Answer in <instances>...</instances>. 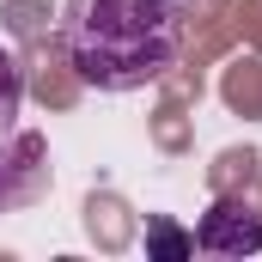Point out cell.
Masks as SVG:
<instances>
[{
    "instance_id": "cell-1",
    "label": "cell",
    "mask_w": 262,
    "mask_h": 262,
    "mask_svg": "<svg viewBox=\"0 0 262 262\" xmlns=\"http://www.w3.org/2000/svg\"><path fill=\"white\" fill-rule=\"evenodd\" d=\"M61 55L98 92H146L183 55L177 0H67Z\"/></svg>"
},
{
    "instance_id": "cell-2",
    "label": "cell",
    "mask_w": 262,
    "mask_h": 262,
    "mask_svg": "<svg viewBox=\"0 0 262 262\" xmlns=\"http://www.w3.org/2000/svg\"><path fill=\"white\" fill-rule=\"evenodd\" d=\"M195 250L201 256H256L262 250V207L238 195H220L195 220Z\"/></svg>"
},
{
    "instance_id": "cell-5",
    "label": "cell",
    "mask_w": 262,
    "mask_h": 262,
    "mask_svg": "<svg viewBox=\"0 0 262 262\" xmlns=\"http://www.w3.org/2000/svg\"><path fill=\"white\" fill-rule=\"evenodd\" d=\"M18 104H25V67L0 49V134L18 122Z\"/></svg>"
},
{
    "instance_id": "cell-3",
    "label": "cell",
    "mask_w": 262,
    "mask_h": 262,
    "mask_svg": "<svg viewBox=\"0 0 262 262\" xmlns=\"http://www.w3.org/2000/svg\"><path fill=\"white\" fill-rule=\"evenodd\" d=\"M43 134H0V213L6 207H31V201L49 189V165H43Z\"/></svg>"
},
{
    "instance_id": "cell-4",
    "label": "cell",
    "mask_w": 262,
    "mask_h": 262,
    "mask_svg": "<svg viewBox=\"0 0 262 262\" xmlns=\"http://www.w3.org/2000/svg\"><path fill=\"white\" fill-rule=\"evenodd\" d=\"M146 256L152 262L195 256V232H183V226H171V220H146Z\"/></svg>"
}]
</instances>
